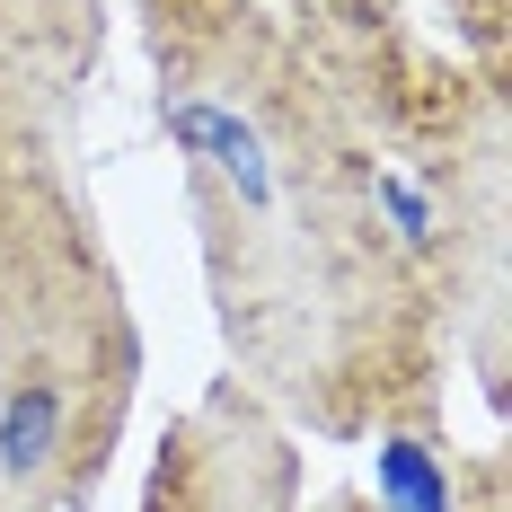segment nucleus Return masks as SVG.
Segmentation results:
<instances>
[{"mask_svg": "<svg viewBox=\"0 0 512 512\" xmlns=\"http://www.w3.org/2000/svg\"><path fill=\"white\" fill-rule=\"evenodd\" d=\"M168 133H177V142H186L195 159H212V168H221V177H230L248 204H274L265 151H256V133L239 124V115H230V106H204V98H195V106H168Z\"/></svg>", "mask_w": 512, "mask_h": 512, "instance_id": "obj_1", "label": "nucleus"}, {"mask_svg": "<svg viewBox=\"0 0 512 512\" xmlns=\"http://www.w3.org/2000/svg\"><path fill=\"white\" fill-rule=\"evenodd\" d=\"M62 442V389L53 380H18L9 407H0V468L9 477H36Z\"/></svg>", "mask_w": 512, "mask_h": 512, "instance_id": "obj_2", "label": "nucleus"}, {"mask_svg": "<svg viewBox=\"0 0 512 512\" xmlns=\"http://www.w3.org/2000/svg\"><path fill=\"white\" fill-rule=\"evenodd\" d=\"M380 504L389 512H451V477L433 468L424 442H407V433L380 442Z\"/></svg>", "mask_w": 512, "mask_h": 512, "instance_id": "obj_3", "label": "nucleus"}, {"mask_svg": "<svg viewBox=\"0 0 512 512\" xmlns=\"http://www.w3.org/2000/svg\"><path fill=\"white\" fill-rule=\"evenodd\" d=\"M371 186H380V204H389V221H398V239H407V248H424V239H433V204L415 195L407 177H389V168H380Z\"/></svg>", "mask_w": 512, "mask_h": 512, "instance_id": "obj_4", "label": "nucleus"}]
</instances>
